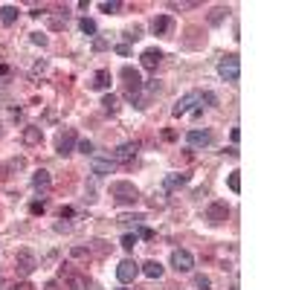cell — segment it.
<instances>
[{
  "instance_id": "ffe728a7",
  "label": "cell",
  "mask_w": 290,
  "mask_h": 290,
  "mask_svg": "<svg viewBox=\"0 0 290 290\" xmlns=\"http://www.w3.org/2000/svg\"><path fill=\"white\" fill-rule=\"evenodd\" d=\"M0 20H3L6 26H12L17 20V6H3V9H0Z\"/></svg>"
},
{
  "instance_id": "4dcf8cb0",
  "label": "cell",
  "mask_w": 290,
  "mask_h": 290,
  "mask_svg": "<svg viewBox=\"0 0 290 290\" xmlns=\"http://www.w3.org/2000/svg\"><path fill=\"white\" fill-rule=\"evenodd\" d=\"M79 151L87 154V157H93V142H90V139H79Z\"/></svg>"
},
{
  "instance_id": "484cf974",
  "label": "cell",
  "mask_w": 290,
  "mask_h": 290,
  "mask_svg": "<svg viewBox=\"0 0 290 290\" xmlns=\"http://www.w3.org/2000/svg\"><path fill=\"white\" fill-rule=\"evenodd\" d=\"M194 288L197 290H212V279H209V276H194Z\"/></svg>"
},
{
  "instance_id": "3957f363",
  "label": "cell",
  "mask_w": 290,
  "mask_h": 290,
  "mask_svg": "<svg viewBox=\"0 0 290 290\" xmlns=\"http://www.w3.org/2000/svg\"><path fill=\"white\" fill-rule=\"evenodd\" d=\"M35 267H38V258H35L29 250H20V253L15 256V270H17V276H23V279H26V276L35 273Z\"/></svg>"
},
{
  "instance_id": "7402d4cb",
  "label": "cell",
  "mask_w": 290,
  "mask_h": 290,
  "mask_svg": "<svg viewBox=\"0 0 290 290\" xmlns=\"http://www.w3.org/2000/svg\"><path fill=\"white\" fill-rule=\"evenodd\" d=\"M229 15V9H226V6H215V9H212V15H209V23H215V26H218V23H223V17Z\"/></svg>"
},
{
  "instance_id": "836d02e7",
  "label": "cell",
  "mask_w": 290,
  "mask_h": 290,
  "mask_svg": "<svg viewBox=\"0 0 290 290\" xmlns=\"http://www.w3.org/2000/svg\"><path fill=\"white\" fill-rule=\"evenodd\" d=\"M32 44H38V47H47V35H41V32H32Z\"/></svg>"
},
{
  "instance_id": "6da1fadb",
  "label": "cell",
  "mask_w": 290,
  "mask_h": 290,
  "mask_svg": "<svg viewBox=\"0 0 290 290\" xmlns=\"http://www.w3.org/2000/svg\"><path fill=\"white\" fill-rule=\"evenodd\" d=\"M110 197L122 206H131L139 200V189L128 180H116V183H110Z\"/></svg>"
},
{
  "instance_id": "7bdbcfd3",
  "label": "cell",
  "mask_w": 290,
  "mask_h": 290,
  "mask_svg": "<svg viewBox=\"0 0 290 290\" xmlns=\"http://www.w3.org/2000/svg\"><path fill=\"white\" fill-rule=\"evenodd\" d=\"M44 290H58V285H55V282H50V285H47Z\"/></svg>"
},
{
  "instance_id": "e0dca14e",
  "label": "cell",
  "mask_w": 290,
  "mask_h": 290,
  "mask_svg": "<svg viewBox=\"0 0 290 290\" xmlns=\"http://www.w3.org/2000/svg\"><path fill=\"white\" fill-rule=\"evenodd\" d=\"M186 174H169V177H166V180H163V189H166V192H177V189H183L186 186Z\"/></svg>"
},
{
  "instance_id": "30bf717a",
  "label": "cell",
  "mask_w": 290,
  "mask_h": 290,
  "mask_svg": "<svg viewBox=\"0 0 290 290\" xmlns=\"http://www.w3.org/2000/svg\"><path fill=\"white\" fill-rule=\"evenodd\" d=\"M20 139H23V145H26V148H35V145H41V142H44V131H41L38 125H26V128H23V134H20Z\"/></svg>"
},
{
  "instance_id": "9c48e42d",
  "label": "cell",
  "mask_w": 290,
  "mask_h": 290,
  "mask_svg": "<svg viewBox=\"0 0 290 290\" xmlns=\"http://www.w3.org/2000/svg\"><path fill=\"white\" fill-rule=\"evenodd\" d=\"M73 148H76V131H61L55 139V151L67 157V154H73Z\"/></svg>"
},
{
  "instance_id": "2e32d148",
  "label": "cell",
  "mask_w": 290,
  "mask_h": 290,
  "mask_svg": "<svg viewBox=\"0 0 290 290\" xmlns=\"http://www.w3.org/2000/svg\"><path fill=\"white\" fill-rule=\"evenodd\" d=\"M151 32L154 35H169L171 32V17L169 15H157L151 20Z\"/></svg>"
},
{
  "instance_id": "8fae6325",
  "label": "cell",
  "mask_w": 290,
  "mask_h": 290,
  "mask_svg": "<svg viewBox=\"0 0 290 290\" xmlns=\"http://www.w3.org/2000/svg\"><path fill=\"white\" fill-rule=\"evenodd\" d=\"M194 102H200V93H186V96H183L180 102L171 107V116H183V113H189Z\"/></svg>"
},
{
  "instance_id": "8d00e7d4",
  "label": "cell",
  "mask_w": 290,
  "mask_h": 290,
  "mask_svg": "<svg viewBox=\"0 0 290 290\" xmlns=\"http://www.w3.org/2000/svg\"><path fill=\"white\" fill-rule=\"evenodd\" d=\"M116 52H119V55H128V52H131V47H128V44H116Z\"/></svg>"
},
{
  "instance_id": "cb8c5ba5",
  "label": "cell",
  "mask_w": 290,
  "mask_h": 290,
  "mask_svg": "<svg viewBox=\"0 0 290 290\" xmlns=\"http://www.w3.org/2000/svg\"><path fill=\"white\" fill-rule=\"evenodd\" d=\"M137 235H131V232H125V235H122V241H119V244H122V250H128V253H131V250H134V247H137Z\"/></svg>"
},
{
  "instance_id": "8992f818",
  "label": "cell",
  "mask_w": 290,
  "mask_h": 290,
  "mask_svg": "<svg viewBox=\"0 0 290 290\" xmlns=\"http://www.w3.org/2000/svg\"><path fill=\"white\" fill-rule=\"evenodd\" d=\"M171 267L177 270V273H189L192 267H194V258L189 250H171Z\"/></svg>"
},
{
  "instance_id": "74e56055",
  "label": "cell",
  "mask_w": 290,
  "mask_h": 290,
  "mask_svg": "<svg viewBox=\"0 0 290 290\" xmlns=\"http://www.w3.org/2000/svg\"><path fill=\"white\" fill-rule=\"evenodd\" d=\"M73 215H76V212H73L70 206H64V209H61V221H64V218H73Z\"/></svg>"
},
{
  "instance_id": "b9f144b4",
  "label": "cell",
  "mask_w": 290,
  "mask_h": 290,
  "mask_svg": "<svg viewBox=\"0 0 290 290\" xmlns=\"http://www.w3.org/2000/svg\"><path fill=\"white\" fill-rule=\"evenodd\" d=\"M104 47H107V44H104L102 38H96V41H93V50H104Z\"/></svg>"
},
{
  "instance_id": "603a6c76",
  "label": "cell",
  "mask_w": 290,
  "mask_h": 290,
  "mask_svg": "<svg viewBox=\"0 0 290 290\" xmlns=\"http://www.w3.org/2000/svg\"><path fill=\"white\" fill-rule=\"evenodd\" d=\"M102 107H104V113H116V107H119L116 96H113V93H107V96L102 99Z\"/></svg>"
},
{
  "instance_id": "5bb4252c",
  "label": "cell",
  "mask_w": 290,
  "mask_h": 290,
  "mask_svg": "<svg viewBox=\"0 0 290 290\" xmlns=\"http://www.w3.org/2000/svg\"><path fill=\"white\" fill-rule=\"evenodd\" d=\"M160 61H163V52L160 50H145L142 55H139V64L145 70H157L160 67Z\"/></svg>"
},
{
  "instance_id": "d6986e66",
  "label": "cell",
  "mask_w": 290,
  "mask_h": 290,
  "mask_svg": "<svg viewBox=\"0 0 290 290\" xmlns=\"http://www.w3.org/2000/svg\"><path fill=\"white\" fill-rule=\"evenodd\" d=\"M110 82H113L110 70H99V73L93 76V87H96V90H107V87H110Z\"/></svg>"
},
{
  "instance_id": "52a82bcc",
  "label": "cell",
  "mask_w": 290,
  "mask_h": 290,
  "mask_svg": "<svg viewBox=\"0 0 290 290\" xmlns=\"http://www.w3.org/2000/svg\"><path fill=\"white\" fill-rule=\"evenodd\" d=\"M122 79H125V85H128V99H134L137 96V90L142 87V79H139V70H134V67H122Z\"/></svg>"
},
{
  "instance_id": "4316f807",
  "label": "cell",
  "mask_w": 290,
  "mask_h": 290,
  "mask_svg": "<svg viewBox=\"0 0 290 290\" xmlns=\"http://www.w3.org/2000/svg\"><path fill=\"white\" fill-rule=\"evenodd\" d=\"M226 183H229V189H232V192H235V194H238V192H241V171H232V174H229V180H226Z\"/></svg>"
},
{
  "instance_id": "7c38bea8",
  "label": "cell",
  "mask_w": 290,
  "mask_h": 290,
  "mask_svg": "<svg viewBox=\"0 0 290 290\" xmlns=\"http://www.w3.org/2000/svg\"><path fill=\"white\" fill-rule=\"evenodd\" d=\"M113 171H116V160H110V157H93V174L104 177V174H113Z\"/></svg>"
},
{
  "instance_id": "ba28073f",
  "label": "cell",
  "mask_w": 290,
  "mask_h": 290,
  "mask_svg": "<svg viewBox=\"0 0 290 290\" xmlns=\"http://www.w3.org/2000/svg\"><path fill=\"white\" fill-rule=\"evenodd\" d=\"M186 142H189V148H206V145H212V134L200 131V128H192L186 134Z\"/></svg>"
},
{
  "instance_id": "e575fe53",
  "label": "cell",
  "mask_w": 290,
  "mask_h": 290,
  "mask_svg": "<svg viewBox=\"0 0 290 290\" xmlns=\"http://www.w3.org/2000/svg\"><path fill=\"white\" fill-rule=\"evenodd\" d=\"M137 238H145V241H151L154 238V229H148V226H142V229H139V235Z\"/></svg>"
},
{
  "instance_id": "ac0fdd59",
  "label": "cell",
  "mask_w": 290,
  "mask_h": 290,
  "mask_svg": "<svg viewBox=\"0 0 290 290\" xmlns=\"http://www.w3.org/2000/svg\"><path fill=\"white\" fill-rule=\"evenodd\" d=\"M139 273H145L148 276V279H160V276H163V264H160V261H145V264H139Z\"/></svg>"
},
{
  "instance_id": "7a4b0ae2",
  "label": "cell",
  "mask_w": 290,
  "mask_h": 290,
  "mask_svg": "<svg viewBox=\"0 0 290 290\" xmlns=\"http://www.w3.org/2000/svg\"><path fill=\"white\" fill-rule=\"evenodd\" d=\"M218 76H221L223 82H229V85H235L241 76V61L238 55H223L221 61H218Z\"/></svg>"
},
{
  "instance_id": "ab89813d",
  "label": "cell",
  "mask_w": 290,
  "mask_h": 290,
  "mask_svg": "<svg viewBox=\"0 0 290 290\" xmlns=\"http://www.w3.org/2000/svg\"><path fill=\"white\" fill-rule=\"evenodd\" d=\"M73 256H76V258H85L87 250H85V247H76V250H73Z\"/></svg>"
},
{
  "instance_id": "1f68e13d",
  "label": "cell",
  "mask_w": 290,
  "mask_h": 290,
  "mask_svg": "<svg viewBox=\"0 0 290 290\" xmlns=\"http://www.w3.org/2000/svg\"><path fill=\"white\" fill-rule=\"evenodd\" d=\"M194 6H200L197 0H183V3H171V9H194Z\"/></svg>"
},
{
  "instance_id": "9a60e30c",
  "label": "cell",
  "mask_w": 290,
  "mask_h": 290,
  "mask_svg": "<svg viewBox=\"0 0 290 290\" xmlns=\"http://www.w3.org/2000/svg\"><path fill=\"white\" fill-rule=\"evenodd\" d=\"M52 186V177H50V171L47 169H41V171H35L32 174V189L35 192H50Z\"/></svg>"
},
{
  "instance_id": "d6a6232c",
  "label": "cell",
  "mask_w": 290,
  "mask_h": 290,
  "mask_svg": "<svg viewBox=\"0 0 290 290\" xmlns=\"http://www.w3.org/2000/svg\"><path fill=\"white\" fill-rule=\"evenodd\" d=\"M44 209H47L44 200H32V203H29V212H32V215H44Z\"/></svg>"
},
{
  "instance_id": "44dd1931",
  "label": "cell",
  "mask_w": 290,
  "mask_h": 290,
  "mask_svg": "<svg viewBox=\"0 0 290 290\" xmlns=\"http://www.w3.org/2000/svg\"><path fill=\"white\" fill-rule=\"evenodd\" d=\"M99 9H102L104 15H119L122 3H119V0H104V3H99Z\"/></svg>"
},
{
  "instance_id": "60d3db41",
  "label": "cell",
  "mask_w": 290,
  "mask_h": 290,
  "mask_svg": "<svg viewBox=\"0 0 290 290\" xmlns=\"http://www.w3.org/2000/svg\"><path fill=\"white\" fill-rule=\"evenodd\" d=\"M44 70H47V61H38V64L32 67V73H44Z\"/></svg>"
},
{
  "instance_id": "d590c367",
  "label": "cell",
  "mask_w": 290,
  "mask_h": 290,
  "mask_svg": "<svg viewBox=\"0 0 290 290\" xmlns=\"http://www.w3.org/2000/svg\"><path fill=\"white\" fill-rule=\"evenodd\" d=\"M229 139H232V145L241 139V131H238V128H232V131H229Z\"/></svg>"
},
{
  "instance_id": "5b68a950",
  "label": "cell",
  "mask_w": 290,
  "mask_h": 290,
  "mask_svg": "<svg viewBox=\"0 0 290 290\" xmlns=\"http://www.w3.org/2000/svg\"><path fill=\"white\" fill-rule=\"evenodd\" d=\"M139 276V264L134 261V258H125L119 267H116V279H119L122 285H131V282H137Z\"/></svg>"
},
{
  "instance_id": "d4e9b609",
  "label": "cell",
  "mask_w": 290,
  "mask_h": 290,
  "mask_svg": "<svg viewBox=\"0 0 290 290\" xmlns=\"http://www.w3.org/2000/svg\"><path fill=\"white\" fill-rule=\"evenodd\" d=\"M79 26H82V32L85 35H96V20H93V17H82Z\"/></svg>"
},
{
  "instance_id": "83f0119b",
  "label": "cell",
  "mask_w": 290,
  "mask_h": 290,
  "mask_svg": "<svg viewBox=\"0 0 290 290\" xmlns=\"http://www.w3.org/2000/svg\"><path fill=\"white\" fill-rule=\"evenodd\" d=\"M142 221H145L142 215H122V218H119V223H122V226H131V223L137 226V223H142Z\"/></svg>"
},
{
  "instance_id": "f546056e",
  "label": "cell",
  "mask_w": 290,
  "mask_h": 290,
  "mask_svg": "<svg viewBox=\"0 0 290 290\" xmlns=\"http://www.w3.org/2000/svg\"><path fill=\"white\" fill-rule=\"evenodd\" d=\"M200 102H206L209 107H215V104H218V96H215L212 90H203V93H200Z\"/></svg>"
},
{
  "instance_id": "f35d334b",
  "label": "cell",
  "mask_w": 290,
  "mask_h": 290,
  "mask_svg": "<svg viewBox=\"0 0 290 290\" xmlns=\"http://www.w3.org/2000/svg\"><path fill=\"white\" fill-rule=\"evenodd\" d=\"M12 290H35V288H32V285H29V282H20V285H15V288H12Z\"/></svg>"
},
{
  "instance_id": "f1b7e54d",
  "label": "cell",
  "mask_w": 290,
  "mask_h": 290,
  "mask_svg": "<svg viewBox=\"0 0 290 290\" xmlns=\"http://www.w3.org/2000/svg\"><path fill=\"white\" fill-rule=\"evenodd\" d=\"M64 23H67V9H64V12H61V15L50 17V26H52V29H61V26H64Z\"/></svg>"
},
{
  "instance_id": "4fadbf2b",
  "label": "cell",
  "mask_w": 290,
  "mask_h": 290,
  "mask_svg": "<svg viewBox=\"0 0 290 290\" xmlns=\"http://www.w3.org/2000/svg\"><path fill=\"white\" fill-rule=\"evenodd\" d=\"M137 151H139L137 142H122L119 148H116V160H119V163H134Z\"/></svg>"
},
{
  "instance_id": "277c9868",
  "label": "cell",
  "mask_w": 290,
  "mask_h": 290,
  "mask_svg": "<svg viewBox=\"0 0 290 290\" xmlns=\"http://www.w3.org/2000/svg\"><path fill=\"white\" fill-rule=\"evenodd\" d=\"M226 218H229V206L223 203V200H212V203L206 206V221L212 223V226H221Z\"/></svg>"
}]
</instances>
